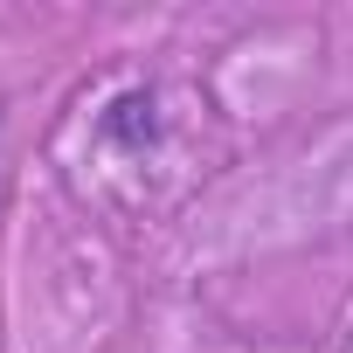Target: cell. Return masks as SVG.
<instances>
[{
    "instance_id": "cell-1",
    "label": "cell",
    "mask_w": 353,
    "mask_h": 353,
    "mask_svg": "<svg viewBox=\"0 0 353 353\" xmlns=\"http://www.w3.org/2000/svg\"><path fill=\"white\" fill-rule=\"evenodd\" d=\"M97 132H104L111 145H125V152H145V145L159 139V104H152V90H125V97H111V111L97 118Z\"/></svg>"
}]
</instances>
